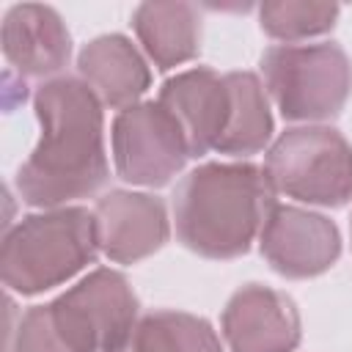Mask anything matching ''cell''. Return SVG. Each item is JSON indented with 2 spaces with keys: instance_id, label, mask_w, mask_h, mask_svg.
Masks as SVG:
<instances>
[{
  "instance_id": "1",
  "label": "cell",
  "mask_w": 352,
  "mask_h": 352,
  "mask_svg": "<svg viewBox=\"0 0 352 352\" xmlns=\"http://www.w3.org/2000/svg\"><path fill=\"white\" fill-rule=\"evenodd\" d=\"M41 138L16 170L25 204L58 209L99 192L107 182L102 102L80 77H52L36 88Z\"/></svg>"
},
{
  "instance_id": "2",
  "label": "cell",
  "mask_w": 352,
  "mask_h": 352,
  "mask_svg": "<svg viewBox=\"0 0 352 352\" xmlns=\"http://www.w3.org/2000/svg\"><path fill=\"white\" fill-rule=\"evenodd\" d=\"M275 209V190L253 162H206L173 192L176 236L206 258H236L250 250Z\"/></svg>"
},
{
  "instance_id": "3",
  "label": "cell",
  "mask_w": 352,
  "mask_h": 352,
  "mask_svg": "<svg viewBox=\"0 0 352 352\" xmlns=\"http://www.w3.org/2000/svg\"><path fill=\"white\" fill-rule=\"evenodd\" d=\"M96 214L82 206H58L22 217L6 231L0 278L8 292L38 294L72 280L99 253Z\"/></svg>"
},
{
  "instance_id": "4",
  "label": "cell",
  "mask_w": 352,
  "mask_h": 352,
  "mask_svg": "<svg viewBox=\"0 0 352 352\" xmlns=\"http://www.w3.org/2000/svg\"><path fill=\"white\" fill-rule=\"evenodd\" d=\"M264 88L286 121H327L352 94V63L333 44H275L261 55Z\"/></svg>"
},
{
  "instance_id": "5",
  "label": "cell",
  "mask_w": 352,
  "mask_h": 352,
  "mask_svg": "<svg viewBox=\"0 0 352 352\" xmlns=\"http://www.w3.org/2000/svg\"><path fill=\"white\" fill-rule=\"evenodd\" d=\"M264 173L275 192L302 204L344 206L352 201V146L324 124L280 132L267 148Z\"/></svg>"
},
{
  "instance_id": "6",
  "label": "cell",
  "mask_w": 352,
  "mask_h": 352,
  "mask_svg": "<svg viewBox=\"0 0 352 352\" xmlns=\"http://www.w3.org/2000/svg\"><path fill=\"white\" fill-rule=\"evenodd\" d=\"M50 311L74 352H121L138 327V297L129 280L107 267L88 272L50 302Z\"/></svg>"
},
{
  "instance_id": "7",
  "label": "cell",
  "mask_w": 352,
  "mask_h": 352,
  "mask_svg": "<svg viewBox=\"0 0 352 352\" xmlns=\"http://www.w3.org/2000/svg\"><path fill=\"white\" fill-rule=\"evenodd\" d=\"M182 129L160 102H138L113 121L116 173L140 187L168 184L187 162Z\"/></svg>"
},
{
  "instance_id": "8",
  "label": "cell",
  "mask_w": 352,
  "mask_h": 352,
  "mask_svg": "<svg viewBox=\"0 0 352 352\" xmlns=\"http://www.w3.org/2000/svg\"><path fill=\"white\" fill-rule=\"evenodd\" d=\"M258 248L278 275L314 278L338 261L341 234L336 223L319 212L275 204L258 234Z\"/></svg>"
},
{
  "instance_id": "9",
  "label": "cell",
  "mask_w": 352,
  "mask_h": 352,
  "mask_svg": "<svg viewBox=\"0 0 352 352\" xmlns=\"http://www.w3.org/2000/svg\"><path fill=\"white\" fill-rule=\"evenodd\" d=\"M223 338L231 352H294L300 344V314L283 292L248 283L226 302Z\"/></svg>"
},
{
  "instance_id": "10",
  "label": "cell",
  "mask_w": 352,
  "mask_h": 352,
  "mask_svg": "<svg viewBox=\"0 0 352 352\" xmlns=\"http://www.w3.org/2000/svg\"><path fill=\"white\" fill-rule=\"evenodd\" d=\"M94 214L99 248L116 264H135L157 253L170 234L165 204L148 192L110 190L96 201Z\"/></svg>"
},
{
  "instance_id": "11",
  "label": "cell",
  "mask_w": 352,
  "mask_h": 352,
  "mask_svg": "<svg viewBox=\"0 0 352 352\" xmlns=\"http://www.w3.org/2000/svg\"><path fill=\"white\" fill-rule=\"evenodd\" d=\"M157 102L182 129L190 157H204L217 148L231 110L226 74L220 77L206 66L187 69L162 82Z\"/></svg>"
},
{
  "instance_id": "12",
  "label": "cell",
  "mask_w": 352,
  "mask_h": 352,
  "mask_svg": "<svg viewBox=\"0 0 352 352\" xmlns=\"http://www.w3.org/2000/svg\"><path fill=\"white\" fill-rule=\"evenodd\" d=\"M3 52L19 74L47 77L69 63L72 36L52 6L22 3L3 19Z\"/></svg>"
},
{
  "instance_id": "13",
  "label": "cell",
  "mask_w": 352,
  "mask_h": 352,
  "mask_svg": "<svg viewBox=\"0 0 352 352\" xmlns=\"http://www.w3.org/2000/svg\"><path fill=\"white\" fill-rule=\"evenodd\" d=\"M77 72L99 102L118 113L138 104L151 85L146 58L121 33H107L88 41L77 55Z\"/></svg>"
},
{
  "instance_id": "14",
  "label": "cell",
  "mask_w": 352,
  "mask_h": 352,
  "mask_svg": "<svg viewBox=\"0 0 352 352\" xmlns=\"http://www.w3.org/2000/svg\"><path fill=\"white\" fill-rule=\"evenodd\" d=\"M132 28L160 72L192 60L201 50V16L190 3H140Z\"/></svg>"
},
{
  "instance_id": "15",
  "label": "cell",
  "mask_w": 352,
  "mask_h": 352,
  "mask_svg": "<svg viewBox=\"0 0 352 352\" xmlns=\"http://www.w3.org/2000/svg\"><path fill=\"white\" fill-rule=\"evenodd\" d=\"M226 85L231 96V110L214 151L228 157L258 154L272 138V113H270L267 88L253 72H228Z\"/></svg>"
},
{
  "instance_id": "16",
  "label": "cell",
  "mask_w": 352,
  "mask_h": 352,
  "mask_svg": "<svg viewBox=\"0 0 352 352\" xmlns=\"http://www.w3.org/2000/svg\"><path fill=\"white\" fill-rule=\"evenodd\" d=\"M126 349L129 352H223L212 324L184 311L146 314L138 322Z\"/></svg>"
},
{
  "instance_id": "17",
  "label": "cell",
  "mask_w": 352,
  "mask_h": 352,
  "mask_svg": "<svg viewBox=\"0 0 352 352\" xmlns=\"http://www.w3.org/2000/svg\"><path fill=\"white\" fill-rule=\"evenodd\" d=\"M338 19L336 3L314 0H270L258 6L261 30L280 41H300L327 33Z\"/></svg>"
},
{
  "instance_id": "18",
  "label": "cell",
  "mask_w": 352,
  "mask_h": 352,
  "mask_svg": "<svg viewBox=\"0 0 352 352\" xmlns=\"http://www.w3.org/2000/svg\"><path fill=\"white\" fill-rule=\"evenodd\" d=\"M6 352H74L66 336L60 333L50 302L28 308L16 327L8 333V346Z\"/></svg>"
},
{
  "instance_id": "19",
  "label": "cell",
  "mask_w": 352,
  "mask_h": 352,
  "mask_svg": "<svg viewBox=\"0 0 352 352\" xmlns=\"http://www.w3.org/2000/svg\"><path fill=\"white\" fill-rule=\"evenodd\" d=\"M121 352H129V349H121Z\"/></svg>"
}]
</instances>
